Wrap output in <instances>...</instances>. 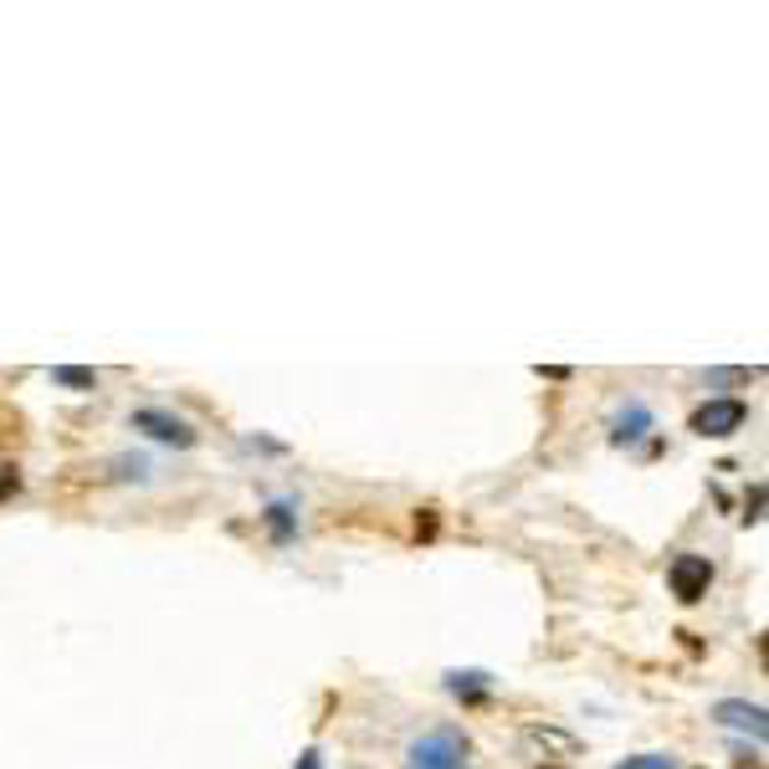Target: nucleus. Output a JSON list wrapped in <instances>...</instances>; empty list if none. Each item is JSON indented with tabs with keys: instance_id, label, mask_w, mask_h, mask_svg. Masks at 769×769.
Wrapping results in <instances>:
<instances>
[{
	"instance_id": "obj_1",
	"label": "nucleus",
	"mask_w": 769,
	"mask_h": 769,
	"mask_svg": "<svg viewBox=\"0 0 769 769\" xmlns=\"http://www.w3.org/2000/svg\"><path fill=\"white\" fill-rule=\"evenodd\" d=\"M411 769H462V734L457 729H436V734H421L411 749H405Z\"/></svg>"
},
{
	"instance_id": "obj_2",
	"label": "nucleus",
	"mask_w": 769,
	"mask_h": 769,
	"mask_svg": "<svg viewBox=\"0 0 769 769\" xmlns=\"http://www.w3.org/2000/svg\"><path fill=\"white\" fill-rule=\"evenodd\" d=\"M744 421H749V405L734 401V395H723V401L698 405V411H693V421H687V431H698V436H734Z\"/></svg>"
},
{
	"instance_id": "obj_3",
	"label": "nucleus",
	"mask_w": 769,
	"mask_h": 769,
	"mask_svg": "<svg viewBox=\"0 0 769 769\" xmlns=\"http://www.w3.org/2000/svg\"><path fill=\"white\" fill-rule=\"evenodd\" d=\"M667 585H672V595L677 601H702L708 595V585H713V565L702 559V554H677L667 565Z\"/></svg>"
},
{
	"instance_id": "obj_4",
	"label": "nucleus",
	"mask_w": 769,
	"mask_h": 769,
	"mask_svg": "<svg viewBox=\"0 0 769 769\" xmlns=\"http://www.w3.org/2000/svg\"><path fill=\"white\" fill-rule=\"evenodd\" d=\"M134 431L154 436V441H169V447H196L190 421L169 416V411H159V405H150V411H134Z\"/></svg>"
},
{
	"instance_id": "obj_5",
	"label": "nucleus",
	"mask_w": 769,
	"mask_h": 769,
	"mask_svg": "<svg viewBox=\"0 0 769 769\" xmlns=\"http://www.w3.org/2000/svg\"><path fill=\"white\" fill-rule=\"evenodd\" d=\"M713 719H719L723 729H749L754 738H765V734H769V723H765V708H759V702H738V698H723L719 708H713Z\"/></svg>"
},
{
	"instance_id": "obj_6",
	"label": "nucleus",
	"mask_w": 769,
	"mask_h": 769,
	"mask_svg": "<svg viewBox=\"0 0 769 769\" xmlns=\"http://www.w3.org/2000/svg\"><path fill=\"white\" fill-rule=\"evenodd\" d=\"M447 687H452L462 702H477V698H487V672H452Z\"/></svg>"
},
{
	"instance_id": "obj_7",
	"label": "nucleus",
	"mask_w": 769,
	"mask_h": 769,
	"mask_svg": "<svg viewBox=\"0 0 769 769\" xmlns=\"http://www.w3.org/2000/svg\"><path fill=\"white\" fill-rule=\"evenodd\" d=\"M51 380L68 384V390H98V375L83 369V365H57V369H51Z\"/></svg>"
},
{
	"instance_id": "obj_8",
	"label": "nucleus",
	"mask_w": 769,
	"mask_h": 769,
	"mask_svg": "<svg viewBox=\"0 0 769 769\" xmlns=\"http://www.w3.org/2000/svg\"><path fill=\"white\" fill-rule=\"evenodd\" d=\"M647 426H652V416H647V405H631V411H626V416L616 421V441H636V436L647 431Z\"/></svg>"
},
{
	"instance_id": "obj_9",
	"label": "nucleus",
	"mask_w": 769,
	"mask_h": 769,
	"mask_svg": "<svg viewBox=\"0 0 769 769\" xmlns=\"http://www.w3.org/2000/svg\"><path fill=\"white\" fill-rule=\"evenodd\" d=\"M268 529H272V539H277V544H287V539H293V502H272V508H268Z\"/></svg>"
},
{
	"instance_id": "obj_10",
	"label": "nucleus",
	"mask_w": 769,
	"mask_h": 769,
	"mask_svg": "<svg viewBox=\"0 0 769 769\" xmlns=\"http://www.w3.org/2000/svg\"><path fill=\"white\" fill-rule=\"evenodd\" d=\"M616 769H672L667 754H636V759H620Z\"/></svg>"
},
{
	"instance_id": "obj_11",
	"label": "nucleus",
	"mask_w": 769,
	"mask_h": 769,
	"mask_svg": "<svg viewBox=\"0 0 769 769\" xmlns=\"http://www.w3.org/2000/svg\"><path fill=\"white\" fill-rule=\"evenodd\" d=\"M759 502H765V487H754V493H749V502H744V508H749L744 519H749V523H759Z\"/></svg>"
},
{
	"instance_id": "obj_12",
	"label": "nucleus",
	"mask_w": 769,
	"mask_h": 769,
	"mask_svg": "<svg viewBox=\"0 0 769 769\" xmlns=\"http://www.w3.org/2000/svg\"><path fill=\"white\" fill-rule=\"evenodd\" d=\"M16 487H21V477H16V472H11V468H0V498H5V493H16Z\"/></svg>"
},
{
	"instance_id": "obj_13",
	"label": "nucleus",
	"mask_w": 769,
	"mask_h": 769,
	"mask_svg": "<svg viewBox=\"0 0 769 769\" xmlns=\"http://www.w3.org/2000/svg\"><path fill=\"white\" fill-rule=\"evenodd\" d=\"M298 769H323V754H318V749H303V754H298Z\"/></svg>"
},
{
	"instance_id": "obj_14",
	"label": "nucleus",
	"mask_w": 769,
	"mask_h": 769,
	"mask_svg": "<svg viewBox=\"0 0 769 769\" xmlns=\"http://www.w3.org/2000/svg\"><path fill=\"white\" fill-rule=\"evenodd\" d=\"M738 769H765V759H749V754H744V759H738Z\"/></svg>"
},
{
	"instance_id": "obj_15",
	"label": "nucleus",
	"mask_w": 769,
	"mask_h": 769,
	"mask_svg": "<svg viewBox=\"0 0 769 769\" xmlns=\"http://www.w3.org/2000/svg\"><path fill=\"white\" fill-rule=\"evenodd\" d=\"M544 769H554V765H544Z\"/></svg>"
}]
</instances>
